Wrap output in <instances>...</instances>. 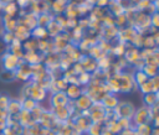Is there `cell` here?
<instances>
[{
	"label": "cell",
	"instance_id": "obj_1",
	"mask_svg": "<svg viewBox=\"0 0 159 135\" xmlns=\"http://www.w3.org/2000/svg\"><path fill=\"white\" fill-rule=\"evenodd\" d=\"M47 95V90L35 82H27L22 88V98H31L36 103L42 102Z\"/></svg>",
	"mask_w": 159,
	"mask_h": 135
},
{
	"label": "cell",
	"instance_id": "obj_2",
	"mask_svg": "<svg viewBox=\"0 0 159 135\" xmlns=\"http://www.w3.org/2000/svg\"><path fill=\"white\" fill-rule=\"evenodd\" d=\"M152 110L150 108L143 105L138 109H135L133 116H132V126H138V125H142V124H150L152 123Z\"/></svg>",
	"mask_w": 159,
	"mask_h": 135
},
{
	"label": "cell",
	"instance_id": "obj_3",
	"mask_svg": "<svg viewBox=\"0 0 159 135\" xmlns=\"http://www.w3.org/2000/svg\"><path fill=\"white\" fill-rule=\"evenodd\" d=\"M113 110H114V114H116L117 119L123 118V119L132 120V116L135 111V107L133 105V103H130L128 100H122L117 104V107Z\"/></svg>",
	"mask_w": 159,
	"mask_h": 135
},
{
	"label": "cell",
	"instance_id": "obj_4",
	"mask_svg": "<svg viewBox=\"0 0 159 135\" xmlns=\"http://www.w3.org/2000/svg\"><path fill=\"white\" fill-rule=\"evenodd\" d=\"M118 81H119V93H129L133 89H137V85L134 84L132 73L128 72H118Z\"/></svg>",
	"mask_w": 159,
	"mask_h": 135
},
{
	"label": "cell",
	"instance_id": "obj_5",
	"mask_svg": "<svg viewBox=\"0 0 159 135\" xmlns=\"http://www.w3.org/2000/svg\"><path fill=\"white\" fill-rule=\"evenodd\" d=\"M88 115L92 123H101L104 124L106 120V109L101 103H93L88 109Z\"/></svg>",
	"mask_w": 159,
	"mask_h": 135
},
{
	"label": "cell",
	"instance_id": "obj_6",
	"mask_svg": "<svg viewBox=\"0 0 159 135\" xmlns=\"http://www.w3.org/2000/svg\"><path fill=\"white\" fill-rule=\"evenodd\" d=\"M1 62H2V68H4V69L15 72V71L20 67V64H21L24 61H22L21 58L16 57L15 54L10 53V52H5V53L2 54V57H1Z\"/></svg>",
	"mask_w": 159,
	"mask_h": 135
},
{
	"label": "cell",
	"instance_id": "obj_7",
	"mask_svg": "<svg viewBox=\"0 0 159 135\" xmlns=\"http://www.w3.org/2000/svg\"><path fill=\"white\" fill-rule=\"evenodd\" d=\"M31 76H32L31 66L25 62H22L20 67L15 71V79H19L21 82H29L31 79Z\"/></svg>",
	"mask_w": 159,
	"mask_h": 135
},
{
	"label": "cell",
	"instance_id": "obj_8",
	"mask_svg": "<svg viewBox=\"0 0 159 135\" xmlns=\"http://www.w3.org/2000/svg\"><path fill=\"white\" fill-rule=\"evenodd\" d=\"M92 104H93V102L91 100V98L84 92L76 100H73V107L78 111H86V110H88Z\"/></svg>",
	"mask_w": 159,
	"mask_h": 135
},
{
	"label": "cell",
	"instance_id": "obj_9",
	"mask_svg": "<svg viewBox=\"0 0 159 135\" xmlns=\"http://www.w3.org/2000/svg\"><path fill=\"white\" fill-rule=\"evenodd\" d=\"M70 103V99L65 94V92H56L52 93L51 95V107L52 108H60V107H66Z\"/></svg>",
	"mask_w": 159,
	"mask_h": 135
},
{
	"label": "cell",
	"instance_id": "obj_10",
	"mask_svg": "<svg viewBox=\"0 0 159 135\" xmlns=\"http://www.w3.org/2000/svg\"><path fill=\"white\" fill-rule=\"evenodd\" d=\"M42 59H43V54H41L40 52L37 51H29V52H25L24 53V57H22V61L30 66H34V64H39V63H42Z\"/></svg>",
	"mask_w": 159,
	"mask_h": 135
},
{
	"label": "cell",
	"instance_id": "obj_11",
	"mask_svg": "<svg viewBox=\"0 0 159 135\" xmlns=\"http://www.w3.org/2000/svg\"><path fill=\"white\" fill-rule=\"evenodd\" d=\"M82 93H83V88H82L80 84H75V83L67 84V87H66V89H65V94L67 95V98H68L71 102L76 100Z\"/></svg>",
	"mask_w": 159,
	"mask_h": 135
},
{
	"label": "cell",
	"instance_id": "obj_12",
	"mask_svg": "<svg viewBox=\"0 0 159 135\" xmlns=\"http://www.w3.org/2000/svg\"><path fill=\"white\" fill-rule=\"evenodd\" d=\"M14 36H15V38H16L17 41L24 42V41L29 40V38L31 37V30L27 28V27H26L25 25H22V24H17V26H16V28H15V31H14Z\"/></svg>",
	"mask_w": 159,
	"mask_h": 135
},
{
	"label": "cell",
	"instance_id": "obj_13",
	"mask_svg": "<svg viewBox=\"0 0 159 135\" xmlns=\"http://www.w3.org/2000/svg\"><path fill=\"white\" fill-rule=\"evenodd\" d=\"M118 103H119V99H118V97H117L116 94H113V93H107V94L103 97V99L101 100V104L103 105L104 109H114Z\"/></svg>",
	"mask_w": 159,
	"mask_h": 135
},
{
	"label": "cell",
	"instance_id": "obj_14",
	"mask_svg": "<svg viewBox=\"0 0 159 135\" xmlns=\"http://www.w3.org/2000/svg\"><path fill=\"white\" fill-rule=\"evenodd\" d=\"M7 52H10V53H12V54H15L16 57H19V58H21L22 59V57H24V48H22V42H20V41H17L16 38L7 46Z\"/></svg>",
	"mask_w": 159,
	"mask_h": 135
},
{
	"label": "cell",
	"instance_id": "obj_15",
	"mask_svg": "<svg viewBox=\"0 0 159 135\" xmlns=\"http://www.w3.org/2000/svg\"><path fill=\"white\" fill-rule=\"evenodd\" d=\"M6 110H7V113H9L10 116L19 115V113L22 110L20 100H17V99H10V102H9L7 107H6Z\"/></svg>",
	"mask_w": 159,
	"mask_h": 135
},
{
	"label": "cell",
	"instance_id": "obj_16",
	"mask_svg": "<svg viewBox=\"0 0 159 135\" xmlns=\"http://www.w3.org/2000/svg\"><path fill=\"white\" fill-rule=\"evenodd\" d=\"M46 30H47L48 36H51L52 38H53V37H56L57 35H60V33L63 31V28L60 26V24H58L55 19H52V20L50 21V24L46 26Z\"/></svg>",
	"mask_w": 159,
	"mask_h": 135
},
{
	"label": "cell",
	"instance_id": "obj_17",
	"mask_svg": "<svg viewBox=\"0 0 159 135\" xmlns=\"http://www.w3.org/2000/svg\"><path fill=\"white\" fill-rule=\"evenodd\" d=\"M31 37L32 38H35V40H45V38H47L48 37V33H47V30H46V27H43V26H36V27H34L32 30H31Z\"/></svg>",
	"mask_w": 159,
	"mask_h": 135
},
{
	"label": "cell",
	"instance_id": "obj_18",
	"mask_svg": "<svg viewBox=\"0 0 159 135\" xmlns=\"http://www.w3.org/2000/svg\"><path fill=\"white\" fill-rule=\"evenodd\" d=\"M158 100H159V97H158V93L157 92H152V93H148V94H144L143 95L144 105L148 107V108H152L154 105H158Z\"/></svg>",
	"mask_w": 159,
	"mask_h": 135
},
{
	"label": "cell",
	"instance_id": "obj_19",
	"mask_svg": "<svg viewBox=\"0 0 159 135\" xmlns=\"http://www.w3.org/2000/svg\"><path fill=\"white\" fill-rule=\"evenodd\" d=\"M17 26V20L4 14V28L6 32H14Z\"/></svg>",
	"mask_w": 159,
	"mask_h": 135
},
{
	"label": "cell",
	"instance_id": "obj_20",
	"mask_svg": "<svg viewBox=\"0 0 159 135\" xmlns=\"http://www.w3.org/2000/svg\"><path fill=\"white\" fill-rule=\"evenodd\" d=\"M132 77H133V81H134V84L137 85V88L139 87V85H142L144 82H147L149 78H148V76L142 71V69H135L134 71V73L132 74Z\"/></svg>",
	"mask_w": 159,
	"mask_h": 135
},
{
	"label": "cell",
	"instance_id": "obj_21",
	"mask_svg": "<svg viewBox=\"0 0 159 135\" xmlns=\"http://www.w3.org/2000/svg\"><path fill=\"white\" fill-rule=\"evenodd\" d=\"M133 129H134L135 135H152L153 125L152 124H142V125L134 126Z\"/></svg>",
	"mask_w": 159,
	"mask_h": 135
},
{
	"label": "cell",
	"instance_id": "obj_22",
	"mask_svg": "<svg viewBox=\"0 0 159 135\" xmlns=\"http://www.w3.org/2000/svg\"><path fill=\"white\" fill-rule=\"evenodd\" d=\"M2 11H4L5 15H9V16L14 17V16L17 14V11H19V6L16 5L15 1H12V2H7V4H4Z\"/></svg>",
	"mask_w": 159,
	"mask_h": 135
},
{
	"label": "cell",
	"instance_id": "obj_23",
	"mask_svg": "<svg viewBox=\"0 0 159 135\" xmlns=\"http://www.w3.org/2000/svg\"><path fill=\"white\" fill-rule=\"evenodd\" d=\"M125 48H127V45H125V43H123V42H118L116 46H113V47L111 48V53H112L114 57L120 58V57L124 56Z\"/></svg>",
	"mask_w": 159,
	"mask_h": 135
},
{
	"label": "cell",
	"instance_id": "obj_24",
	"mask_svg": "<svg viewBox=\"0 0 159 135\" xmlns=\"http://www.w3.org/2000/svg\"><path fill=\"white\" fill-rule=\"evenodd\" d=\"M104 124L101 123H92L91 126L87 130V135H102L103 130H104Z\"/></svg>",
	"mask_w": 159,
	"mask_h": 135
},
{
	"label": "cell",
	"instance_id": "obj_25",
	"mask_svg": "<svg viewBox=\"0 0 159 135\" xmlns=\"http://www.w3.org/2000/svg\"><path fill=\"white\" fill-rule=\"evenodd\" d=\"M22 48L24 52H29V51H37V40L30 37L29 40L22 42Z\"/></svg>",
	"mask_w": 159,
	"mask_h": 135
},
{
	"label": "cell",
	"instance_id": "obj_26",
	"mask_svg": "<svg viewBox=\"0 0 159 135\" xmlns=\"http://www.w3.org/2000/svg\"><path fill=\"white\" fill-rule=\"evenodd\" d=\"M138 89L140 90V93L144 95V94H148V93H152V92H155L154 90V84H153V81L152 78H149L147 82H144L142 85L138 87ZM158 93V92H157Z\"/></svg>",
	"mask_w": 159,
	"mask_h": 135
},
{
	"label": "cell",
	"instance_id": "obj_27",
	"mask_svg": "<svg viewBox=\"0 0 159 135\" xmlns=\"http://www.w3.org/2000/svg\"><path fill=\"white\" fill-rule=\"evenodd\" d=\"M20 103H21V108L22 110H27V111H31L39 103H36L35 100H32L31 98H21L20 99Z\"/></svg>",
	"mask_w": 159,
	"mask_h": 135
},
{
	"label": "cell",
	"instance_id": "obj_28",
	"mask_svg": "<svg viewBox=\"0 0 159 135\" xmlns=\"http://www.w3.org/2000/svg\"><path fill=\"white\" fill-rule=\"evenodd\" d=\"M142 71L148 76V78H153L155 76H158V66H153V64H144Z\"/></svg>",
	"mask_w": 159,
	"mask_h": 135
},
{
	"label": "cell",
	"instance_id": "obj_29",
	"mask_svg": "<svg viewBox=\"0 0 159 135\" xmlns=\"http://www.w3.org/2000/svg\"><path fill=\"white\" fill-rule=\"evenodd\" d=\"M0 79L2 82H11V81H15V72L12 71H6V69H2L1 73H0Z\"/></svg>",
	"mask_w": 159,
	"mask_h": 135
},
{
	"label": "cell",
	"instance_id": "obj_30",
	"mask_svg": "<svg viewBox=\"0 0 159 135\" xmlns=\"http://www.w3.org/2000/svg\"><path fill=\"white\" fill-rule=\"evenodd\" d=\"M1 36V40L4 41V43L6 45V46H9L14 40H15V36H14V32H4L2 35H0Z\"/></svg>",
	"mask_w": 159,
	"mask_h": 135
},
{
	"label": "cell",
	"instance_id": "obj_31",
	"mask_svg": "<svg viewBox=\"0 0 159 135\" xmlns=\"http://www.w3.org/2000/svg\"><path fill=\"white\" fill-rule=\"evenodd\" d=\"M10 102V98L5 94H0V109H6L7 104Z\"/></svg>",
	"mask_w": 159,
	"mask_h": 135
},
{
	"label": "cell",
	"instance_id": "obj_32",
	"mask_svg": "<svg viewBox=\"0 0 159 135\" xmlns=\"http://www.w3.org/2000/svg\"><path fill=\"white\" fill-rule=\"evenodd\" d=\"M9 113H7V110L6 109H0V124H6V121H7V119H9Z\"/></svg>",
	"mask_w": 159,
	"mask_h": 135
},
{
	"label": "cell",
	"instance_id": "obj_33",
	"mask_svg": "<svg viewBox=\"0 0 159 135\" xmlns=\"http://www.w3.org/2000/svg\"><path fill=\"white\" fill-rule=\"evenodd\" d=\"M15 2H16V5H17L19 7H21V9H26V7L30 6L31 0H15Z\"/></svg>",
	"mask_w": 159,
	"mask_h": 135
},
{
	"label": "cell",
	"instance_id": "obj_34",
	"mask_svg": "<svg viewBox=\"0 0 159 135\" xmlns=\"http://www.w3.org/2000/svg\"><path fill=\"white\" fill-rule=\"evenodd\" d=\"M111 0H94V5L96 7H101V9H104L106 6H108Z\"/></svg>",
	"mask_w": 159,
	"mask_h": 135
},
{
	"label": "cell",
	"instance_id": "obj_35",
	"mask_svg": "<svg viewBox=\"0 0 159 135\" xmlns=\"http://www.w3.org/2000/svg\"><path fill=\"white\" fill-rule=\"evenodd\" d=\"M5 52H7V46L4 43V41L1 40V36H0V58L2 57V54Z\"/></svg>",
	"mask_w": 159,
	"mask_h": 135
},
{
	"label": "cell",
	"instance_id": "obj_36",
	"mask_svg": "<svg viewBox=\"0 0 159 135\" xmlns=\"http://www.w3.org/2000/svg\"><path fill=\"white\" fill-rule=\"evenodd\" d=\"M118 135H135V133H134V129L133 128H128V129L122 130Z\"/></svg>",
	"mask_w": 159,
	"mask_h": 135
},
{
	"label": "cell",
	"instance_id": "obj_37",
	"mask_svg": "<svg viewBox=\"0 0 159 135\" xmlns=\"http://www.w3.org/2000/svg\"><path fill=\"white\" fill-rule=\"evenodd\" d=\"M102 135H114V134H113V133H111V131H108L107 129H104V130H103V133H102Z\"/></svg>",
	"mask_w": 159,
	"mask_h": 135
},
{
	"label": "cell",
	"instance_id": "obj_38",
	"mask_svg": "<svg viewBox=\"0 0 159 135\" xmlns=\"http://www.w3.org/2000/svg\"><path fill=\"white\" fill-rule=\"evenodd\" d=\"M4 129H5V125H4V124H0V133H2Z\"/></svg>",
	"mask_w": 159,
	"mask_h": 135
},
{
	"label": "cell",
	"instance_id": "obj_39",
	"mask_svg": "<svg viewBox=\"0 0 159 135\" xmlns=\"http://www.w3.org/2000/svg\"><path fill=\"white\" fill-rule=\"evenodd\" d=\"M4 4H7V2H12V1H15V0H1Z\"/></svg>",
	"mask_w": 159,
	"mask_h": 135
},
{
	"label": "cell",
	"instance_id": "obj_40",
	"mask_svg": "<svg viewBox=\"0 0 159 135\" xmlns=\"http://www.w3.org/2000/svg\"><path fill=\"white\" fill-rule=\"evenodd\" d=\"M2 7H4V2L0 0V11H2Z\"/></svg>",
	"mask_w": 159,
	"mask_h": 135
},
{
	"label": "cell",
	"instance_id": "obj_41",
	"mask_svg": "<svg viewBox=\"0 0 159 135\" xmlns=\"http://www.w3.org/2000/svg\"><path fill=\"white\" fill-rule=\"evenodd\" d=\"M117 1H119V0H117Z\"/></svg>",
	"mask_w": 159,
	"mask_h": 135
}]
</instances>
